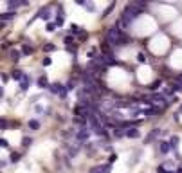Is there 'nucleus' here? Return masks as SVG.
<instances>
[{
	"label": "nucleus",
	"instance_id": "1",
	"mask_svg": "<svg viewBox=\"0 0 182 173\" xmlns=\"http://www.w3.org/2000/svg\"><path fill=\"white\" fill-rule=\"evenodd\" d=\"M123 36V31L119 29V27H116V25H112L108 31H106V42L112 45V47H117V43H119V38Z\"/></svg>",
	"mask_w": 182,
	"mask_h": 173
},
{
	"label": "nucleus",
	"instance_id": "2",
	"mask_svg": "<svg viewBox=\"0 0 182 173\" xmlns=\"http://www.w3.org/2000/svg\"><path fill=\"white\" fill-rule=\"evenodd\" d=\"M49 90H51L52 94L61 96V97H65V96H67V87H65V85H61V83H52Z\"/></svg>",
	"mask_w": 182,
	"mask_h": 173
},
{
	"label": "nucleus",
	"instance_id": "3",
	"mask_svg": "<svg viewBox=\"0 0 182 173\" xmlns=\"http://www.w3.org/2000/svg\"><path fill=\"white\" fill-rule=\"evenodd\" d=\"M150 101H152V103H159V105H161L162 108L170 105V101L166 99V96H164V94H153V96L150 97Z\"/></svg>",
	"mask_w": 182,
	"mask_h": 173
},
{
	"label": "nucleus",
	"instance_id": "4",
	"mask_svg": "<svg viewBox=\"0 0 182 173\" xmlns=\"http://www.w3.org/2000/svg\"><path fill=\"white\" fill-rule=\"evenodd\" d=\"M90 137V128H87V126H81L78 132H76V139L78 141H87Z\"/></svg>",
	"mask_w": 182,
	"mask_h": 173
},
{
	"label": "nucleus",
	"instance_id": "5",
	"mask_svg": "<svg viewBox=\"0 0 182 173\" xmlns=\"http://www.w3.org/2000/svg\"><path fill=\"white\" fill-rule=\"evenodd\" d=\"M11 78L14 79V81H18V83H22L23 81V78H25V74L20 70V69H14V70H11Z\"/></svg>",
	"mask_w": 182,
	"mask_h": 173
},
{
	"label": "nucleus",
	"instance_id": "6",
	"mask_svg": "<svg viewBox=\"0 0 182 173\" xmlns=\"http://www.w3.org/2000/svg\"><path fill=\"white\" fill-rule=\"evenodd\" d=\"M139 135H141V132H139V128H137V126H134V128H128V130H126V137H128V139H137Z\"/></svg>",
	"mask_w": 182,
	"mask_h": 173
},
{
	"label": "nucleus",
	"instance_id": "7",
	"mask_svg": "<svg viewBox=\"0 0 182 173\" xmlns=\"http://www.w3.org/2000/svg\"><path fill=\"white\" fill-rule=\"evenodd\" d=\"M38 18H42V20H49L51 18V11H49V7H42L40 11H38V14H36Z\"/></svg>",
	"mask_w": 182,
	"mask_h": 173
},
{
	"label": "nucleus",
	"instance_id": "8",
	"mask_svg": "<svg viewBox=\"0 0 182 173\" xmlns=\"http://www.w3.org/2000/svg\"><path fill=\"white\" fill-rule=\"evenodd\" d=\"M159 134H161V130H159V128H155V130H152V132H150V134H148V135L144 137V144H148V143H152V141H153V139H155V137H157Z\"/></svg>",
	"mask_w": 182,
	"mask_h": 173
},
{
	"label": "nucleus",
	"instance_id": "9",
	"mask_svg": "<svg viewBox=\"0 0 182 173\" xmlns=\"http://www.w3.org/2000/svg\"><path fill=\"white\" fill-rule=\"evenodd\" d=\"M74 34H83V27L78 23H70V36H74Z\"/></svg>",
	"mask_w": 182,
	"mask_h": 173
},
{
	"label": "nucleus",
	"instance_id": "10",
	"mask_svg": "<svg viewBox=\"0 0 182 173\" xmlns=\"http://www.w3.org/2000/svg\"><path fill=\"white\" fill-rule=\"evenodd\" d=\"M38 87L40 88H51V83H49V79L45 76H40L38 78Z\"/></svg>",
	"mask_w": 182,
	"mask_h": 173
},
{
	"label": "nucleus",
	"instance_id": "11",
	"mask_svg": "<svg viewBox=\"0 0 182 173\" xmlns=\"http://www.w3.org/2000/svg\"><path fill=\"white\" fill-rule=\"evenodd\" d=\"M20 5H27L25 0H16V2H7V7L9 9H18Z\"/></svg>",
	"mask_w": 182,
	"mask_h": 173
},
{
	"label": "nucleus",
	"instance_id": "12",
	"mask_svg": "<svg viewBox=\"0 0 182 173\" xmlns=\"http://www.w3.org/2000/svg\"><path fill=\"white\" fill-rule=\"evenodd\" d=\"M9 58H11L13 61H18V60L22 58V51H18V49H11V52H9Z\"/></svg>",
	"mask_w": 182,
	"mask_h": 173
},
{
	"label": "nucleus",
	"instance_id": "13",
	"mask_svg": "<svg viewBox=\"0 0 182 173\" xmlns=\"http://www.w3.org/2000/svg\"><path fill=\"white\" fill-rule=\"evenodd\" d=\"M159 150H161V153H168V152L171 150V146H170V143L161 141V143H159Z\"/></svg>",
	"mask_w": 182,
	"mask_h": 173
},
{
	"label": "nucleus",
	"instance_id": "14",
	"mask_svg": "<svg viewBox=\"0 0 182 173\" xmlns=\"http://www.w3.org/2000/svg\"><path fill=\"white\" fill-rule=\"evenodd\" d=\"M29 87H31V79H29V76L25 74V78H23V81L20 83V88L25 92V90H29Z\"/></svg>",
	"mask_w": 182,
	"mask_h": 173
},
{
	"label": "nucleus",
	"instance_id": "15",
	"mask_svg": "<svg viewBox=\"0 0 182 173\" xmlns=\"http://www.w3.org/2000/svg\"><path fill=\"white\" fill-rule=\"evenodd\" d=\"M27 126H29V130H32V132H34V130H40V121H38V119H31V121L27 123Z\"/></svg>",
	"mask_w": 182,
	"mask_h": 173
},
{
	"label": "nucleus",
	"instance_id": "16",
	"mask_svg": "<svg viewBox=\"0 0 182 173\" xmlns=\"http://www.w3.org/2000/svg\"><path fill=\"white\" fill-rule=\"evenodd\" d=\"M16 16V13L14 11H7V13H4V14H0V18H2V22H7V20H11V18H14Z\"/></svg>",
	"mask_w": 182,
	"mask_h": 173
},
{
	"label": "nucleus",
	"instance_id": "17",
	"mask_svg": "<svg viewBox=\"0 0 182 173\" xmlns=\"http://www.w3.org/2000/svg\"><path fill=\"white\" fill-rule=\"evenodd\" d=\"M179 143H180V139H179V135H173V137L170 139V146H171L173 150H177V148H179Z\"/></svg>",
	"mask_w": 182,
	"mask_h": 173
},
{
	"label": "nucleus",
	"instance_id": "18",
	"mask_svg": "<svg viewBox=\"0 0 182 173\" xmlns=\"http://www.w3.org/2000/svg\"><path fill=\"white\" fill-rule=\"evenodd\" d=\"M128 42H130V38L123 32V36L119 38V43H117V47H125V45H128Z\"/></svg>",
	"mask_w": 182,
	"mask_h": 173
},
{
	"label": "nucleus",
	"instance_id": "19",
	"mask_svg": "<svg viewBox=\"0 0 182 173\" xmlns=\"http://www.w3.org/2000/svg\"><path fill=\"white\" fill-rule=\"evenodd\" d=\"M31 52H32V47H31V45H27V43H23V45H22V54L29 56Z\"/></svg>",
	"mask_w": 182,
	"mask_h": 173
},
{
	"label": "nucleus",
	"instance_id": "20",
	"mask_svg": "<svg viewBox=\"0 0 182 173\" xmlns=\"http://www.w3.org/2000/svg\"><path fill=\"white\" fill-rule=\"evenodd\" d=\"M52 51H56V45H52V43H45L43 45V52H52Z\"/></svg>",
	"mask_w": 182,
	"mask_h": 173
},
{
	"label": "nucleus",
	"instance_id": "21",
	"mask_svg": "<svg viewBox=\"0 0 182 173\" xmlns=\"http://www.w3.org/2000/svg\"><path fill=\"white\" fill-rule=\"evenodd\" d=\"M31 144H32V139H31V137H23V139H22V146H25V148H29Z\"/></svg>",
	"mask_w": 182,
	"mask_h": 173
},
{
	"label": "nucleus",
	"instance_id": "22",
	"mask_svg": "<svg viewBox=\"0 0 182 173\" xmlns=\"http://www.w3.org/2000/svg\"><path fill=\"white\" fill-rule=\"evenodd\" d=\"M114 7H116V4H114V2H112V4H110V5H108V7H106V9H105V13H103V16H108V14H110V13H112V11H114Z\"/></svg>",
	"mask_w": 182,
	"mask_h": 173
},
{
	"label": "nucleus",
	"instance_id": "23",
	"mask_svg": "<svg viewBox=\"0 0 182 173\" xmlns=\"http://www.w3.org/2000/svg\"><path fill=\"white\" fill-rule=\"evenodd\" d=\"M123 135H126V132H121L119 128H116V130H114V137H116V139H121Z\"/></svg>",
	"mask_w": 182,
	"mask_h": 173
},
{
	"label": "nucleus",
	"instance_id": "24",
	"mask_svg": "<svg viewBox=\"0 0 182 173\" xmlns=\"http://www.w3.org/2000/svg\"><path fill=\"white\" fill-rule=\"evenodd\" d=\"M9 161H11V162H18V161H20V153L13 152V153H11V157H9Z\"/></svg>",
	"mask_w": 182,
	"mask_h": 173
},
{
	"label": "nucleus",
	"instance_id": "25",
	"mask_svg": "<svg viewBox=\"0 0 182 173\" xmlns=\"http://www.w3.org/2000/svg\"><path fill=\"white\" fill-rule=\"evenodd\" d=\"M56 27H58V25H56V22H54V23H52V22H49V23H47V31H49V32H54V31H56Z\"/></svg>",
	"mask_w": 182,
	"mask_h": 173
},
{
	"label": "nucleus",
	"instance_id": "26",
	"mask_svg": "<svg viewBox=\"0 0 182 173\" xmlns=\"http://www.w3.org/2000/svg\"><path fill=\"white\" fill-rule=\"evenodd\" d=\"M65 43H67V47H72V43H74V38L69 34V36H65V40H63Z\"/></svg>",
	"mask_w": 182,
	"mask_h": 173
},
{
	"label": "nucleus",
	"instance_id": "27",
	"mask_svg": "<svg viewBox=\"0 0 182 173\" xmlns=\"http://www.w3.org/2000/svg\"><path fill=\"white\" fill-rule=\"evenodd\" d=\"M51 63H52V60H51V58H49V56H45V58H43V60H42V65H43V67H49V65H51Z\"/></svg>",
	"mask_w": 182,
	"mask_h": 173
},
{
	"label": "nucleus",
	"instance_id": "28",
	"mask_svg": "<svg viewBox=\"0 0 182 173\" xmlns=\"http://www.w3.org/2000/svg\"><path fill=\"white\" fill-rule=\"evenodd\" d=\"M161 87V79H157V81H153L152 85H150V90H157Z\"/></svg>",
	"mask_w": 182,
	"mask_h": 173
},
{
	"label": "nucleus",
	"instance_id": "29",
	"mask_svg": "<svg viewBox=\"0 0 182 173\" xmlns=\"http://www.w3.org/2000/svg\"><path fill=\"white\" fill-rule=\"evenodd\" d=\"M88 173H103V166H94Z\"/></svg>",
	"mask_w": 182,
	"mask_h": 173
},
{
	"label": "nucleus",
	"instance_id": "30",
	"mask_svg": "<svg viewBox=\"0 0 182 173\" xmlns=\"http://www.w3.org/2000/svg\"><path fill=\"white\" fill-rule=\"evenodd\" d=\"M137 61H139V63H144V61H146V56H144L143 52H139V54H137Z\"/></svg>",
	"mask_w": 182,
	"mask_h": 173
},
{
	"label": "nucleus",
	"instance_id": "31",
	"mask_svg": "<svg viewBox=\"0 0 182 173\" xmlns=\"http://www.w3.org/2000/svg\"><path fill=\"white\" fill-rule=\"evenodd\" d=\"M85 7H87L88 11H96V5H94L92 2H87V4H85Z\"/></svg>",
	"mask_w": 182,
	"mask_h": 173
},
{
	"label": "nucleus",
	"instance_id": "32",
	"mask_svg": "<svg viewBox=\"0 0 182 173\" xmlns=\"http://www.w3.org/2000/svg\"><path fill=\"white\" fill-rule=\"evenodd\" d=\"M0 146L2 148H9V141L7 139H0Z\"/></svg>",
	"mask_w": 182,
	"mask_h": 173
},
{
	"label": "nucleus",
	"instance_id": "33",
	"mask_svg": "<svg viewBox=\"0 0 182 173\" xmlns=\"http://www.w3.org/2000/svg\"><path fill=\"white\" fill-rule=\"evenodd\" d=\"M116 161H117V155H116V153H112V155L108 157V164H112V162H116Z\"/></svg>",
	"mask_w": 182,
	"mask_h": 173
},
{
	"label": "nucleus",
	"instance_id": "34",
	"mask_svg": "<svg viewBox=\"0 0 182 173\" xmlns=\"http://www.w3.org/2000/svg\"><path fill=\"white\" fill-rule=\"evenodd\" d=\"M112 171V166H110V164H105V166H103V173H110Z\"/></svg>",
	"mask_w": 182,
	"mask_h": 173
},
{
	"label": "nucleus",
	"instance_id": "35",
	"mask_svg": "<svg viewBox=\"0 0 182 173\" xmlns=\"http://www.w3.org/2000/svg\"><path fill=\"white\" fill-rule=\"evenodd\" d=\"M65 87H67V90H72V88L76 87V83H74V81H69V83H67Z\"/></svg>",
	"mask_w": 182,
	"mask_h": 173
},
{
	"label": "nucleus",
	"instance_id": "36",
	"mask_svg": "<svg viewBox=\"0 0 182 173\" xmlns=\"http://www.w3.org/2000/svg\"><path fill=\"white\" fill-rule=\"evenodd\" d=\"M7 125H9V123H7L5 119H2V123H0V126H2V130H7Z\"/></svg>",
	"mask_w": 182,
	"mask_h": 173
},
{
	"label": "nucleus",
	"instance_id": "37",
	"mask_svg": "<svg viewBox=\"0 0 182 173\" xmlns=\"http://www.w3.org/2000/svg\"><path fill=\"white\" fill-rule=\"evenodd\" d=\"M157 173H168V171H166L164 166H159V168H157Z\"/></svg>",
	"mask_w": 182,
	"mask_h": 173
},
{
	"label": "nucleus",
	"instance_id": "38",
	"mask_svg": "<svg viewBox=\"0 0 182 173\" xmlns=\"http://www.w3.org/2000/svg\"><path fill=\"white\" fill-rule=\"evenodd\" d=\"M177 173H182V168H179V170H177Z\"/></svg>",
	"mask_w": 182,
	"mask_h": 173
},
{
	"label": "nucleus",
	"instance_id": "39",
	"mask_svg": "<svg viewBox=\"0 0 182 173\" xmlns=\"http://www.w3.org/2000/svg\"><path fill=\"white\" fill-rule=\"evenodd\" d=\"M180 112H182V107H180Z\"/></svg>",
	"mask_w": 182,
	"mask_h": 173
}]
</instances>
